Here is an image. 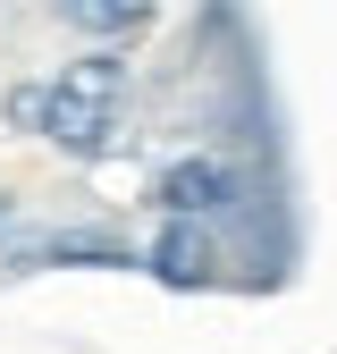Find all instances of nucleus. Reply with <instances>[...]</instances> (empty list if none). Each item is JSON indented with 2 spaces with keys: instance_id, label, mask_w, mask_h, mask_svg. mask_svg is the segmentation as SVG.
<instances>
[{
  "instance_id": "obj_1",
  "label": "nucleus",
  "mask_w": 337,
  "mask_h": 354,
  "mask_svg": "<svg viewBox=\"0 0 337 354\" xmlns=\"http://www.w3.org/2000/svg\"><path fill=\"white\" fill-rule=\"evenodd\" d=\"M152 203H160V219H194V228H202L211 211H228V203H236V169H228V160H211V152H186V160H168V169H160Z\"/></svg>"
},
{
  "instance_id": "obj_2",
  "label": "nucleus",
  "mask_w": 337,
  "mask_h": 354,
  "mask_svg": "<svg viewBox=\"0 0 337 354\" xmlns=\"http://www.w3.org/2000/svg\"><path fill=\"white\" fill-rule=\"evenodd\" d=\"M42 136H51L68 160H102L110 136H118V110H110V102L68 93V84H51V102H42Z\"/></svg>"
},
{
  "instance_id": "obj_7",
  "label": "nucleus",
  "mask_w": 337,
  "mask_h": 354,
  "mask_svg": "<svg viewBox=\"0 0 337 354\" xmlns=\"http://www.w3.org/2000/svg\"><path fill=\"white\" fill-rule=\"evenodd\" d=\"M42 102H51V84H9V127L17 136H42Z\"/></svg>"
},
{
  "instance_id": "obj_5",
  "label": "nucleus",
  "mask_w": 337,
  "mask_h": 354,
  "mask_svg": "<svg viewBox=\"0 0 337 354\" xmlns=\"http://www.w3.org/2000/svg\"><path fill=\"white\" fill-rule=\"evenodd\" d=\"M59 84H68V93H84V102H110V110H118V93H126V59H118V51H84Z\"/></svg>"
},
{
  "instance_id": "obj_8",
  "label": "nucleus",
  "mask_w": 337,
  "mask_h": 354,
  "mask_svg": "<svg viewBox=\"0 0 337 354\" xmlns=\"http://www.w3.org/2000/svg\"><path fill=\"white\" fill-rule=\"evenodd\" d=\"M9 219H17V203H9V194H0V228H9Z\"/></svg>"
},
{
  "instance_id": "obj_3",
  "label": "nucleus",
  "mask_w": 337,
  "mask_h": 354,
  "mask_svg": "<svg viewBox=\"0 0 337 354\" xmlns=\"http://www.w3.org/2000/svg\"><path fill=\"white\" fill-rule=\"evenodd\" d=\"M144 270L160 287H211V279H220V245H211V228H194V219H160Z\"/></svg>"
},
{
  "instance_id": "obj_6",
  "label": "nucleus",
  "mask_w": 337,
  "mask_h": 354,
  "mask_svg": "<svg viewBox=\"0 0 337 354\" xmlns=\"http://www.w3.org/2000/svg\"><path fill=\"white\" fill-rule=\"evenodd\" d=\"M68 26H84V34H135V26H152V9L144 0H68Z\"/></svg>"
},
{
  "instance_id": "obj_4",
  "label": "nucleus",
  "mask_w": 337,
  "mask_h": 354,
  "mask_svg": "<svg viewBox=\"0 0 337 354\" xmlns=\"http://www.w3.org/2000/svg\"><path fill=\"white\" fill-rule=\"evenodd\" d=\"M34 261H102V270H126V253L118 236H51V245H34V253H17V270H34Z\"/></svg>"
}]
</instances>
